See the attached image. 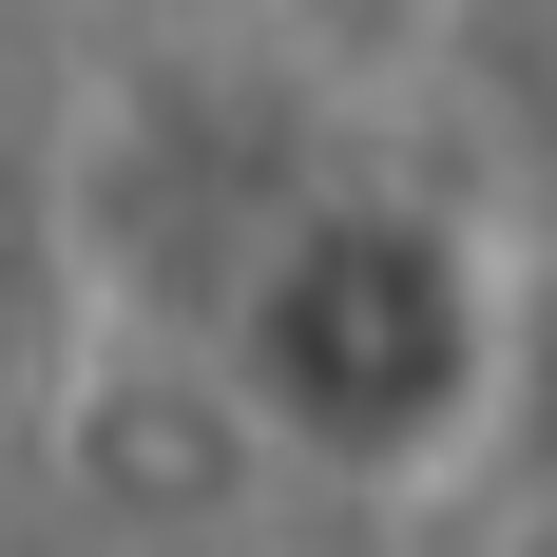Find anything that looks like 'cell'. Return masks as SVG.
<instances>
[{"label": "cell", "mask_w": 557, "mask_h": 557, "mask_svg": "<svg viewBox=\"0 0 557 557\" xmlns=\"http://www.w3.org/2000/svg\"><path fill=\"white\" fill-rule=\"evenodd\" d=\"M231 385L270 423L288 461H327V481H443V461L500 443V385H519V270L443 193H404V173H346L308 212L250 250L231 288Z\"/></svg>", "instance_id": "1"}, {"label": "cell", "mask_w": 557, "mask_h": 557, "mask_svg": "<svg viewBox=\"0 0 557 557\" xmlns=\"http://www.w3.org/2000/svg\"><path fill=\"white\" fill-rule=\"evenodd\" d=\"M500 443H519V481L557 500V288H519V385H500Z\"/></svg>", "instance_id": "2"}]
</instances>
